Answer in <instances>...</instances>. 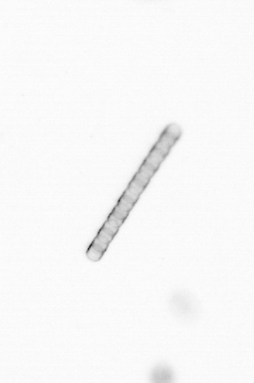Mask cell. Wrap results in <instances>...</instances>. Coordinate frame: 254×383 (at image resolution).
<instances>
[{"label":"cell","mask_w":254,"mask_h":383,"mask_svg":"<svg viewBox=\"0 0 254 383\" xmlns=\"http://www.w3.org/2000/svg\"><path fill=\"white\" fill-rule=\"evenodd\" d=\"M151 382L167 383L173 382V372L170 367L160 364L152 370L150 375Z\"/></svg>","instance_id":"obj_2"},{"label":"cell","mask_w":254,"mask_h":383,"mask_svg":"<svg viewBox=\"0 0 254 383\" xmlns=\"http://www.w3.org/2000/svg\"><path fill=\"white\" fill-rule=\"evenodd\" d=\"M182 134V128L176 123H169L162 129L95 237L88 245L85 252L88 260L97 262L102 258L140 195L172 148L179 142Z\"/></svg>","instance_id":"obj_1"}]
</instances>
